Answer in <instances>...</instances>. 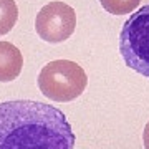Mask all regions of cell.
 Wrapping results in <instances>:
<instances>
[{
  "mask_svg": "<svg viewBox=\"0 0 149 149\" xmlns=\"http://www.w3.org/2000/svg\"><path fill=\"white\" fill-rule=\"evenodd\" d=\"M86 86V71L71 60H53L45 65L38 74V88L50 101H74L85 93Z\"/></svg>",
  "mask_w": 149,
  "mask_h": 149,
  "instance_id": "obj_2",
  "label": "cell"
},
{
  "mask_svg": "<svg viewBox=\"0 0 149 149\" xmlns=\"http://www.w3.org/2000/svg\"><path fill=\"white\" fill-rule=\"evenodd\" d=\"M76 28V12L71 5L55 0L43 5L35 17V32L43 42L58 45L68 40Z\"/></svg>",
  "mask_w": 149,
  "mask_h": 149,
  "instance_id": "obj_4",
  "label": "cell"
},
{
  "mask_svg": "<svg viewBox=\"0 0 149 149\" xmlns=\"http://www.w3.org/2000/svg\"><path fill=\"white\" fill-rule=\"evenodd\" d=\"M100 3L111 15H129L136 12L141 0H100Z\"/></svg>",
  "mask_w": 149,
  "mask_h": 149,
  "instance_id": "obj_7",
  "label": "cell"
},
{
  "mask_svg": "<svg viewBox=\"0 0 149 149\" xmlns=\"http://www.w3.org/2000/svg\"><path fill=\"white\" fill-rule=\"evenodd\" d=\"M143 144H144V149H149V121L144 126V131H143Z\"/></svg>",
  "mask_w": 149,
  "mask_h": 149,
  "instance_id": "obj_8",
  "label": "cell"
},
{
  "mask_svg": "<svg viewBox=\"0 0 149 149\" xmlns=\"http://www.w3.org/2000/svg\"><path fill=\"white\" fill-rule=\"evenodd\" d=\"M18 18V7L15 0H0V37H3L15 27Z\"/></svg>",
  "mask_w": 149,
  "mask_h": 149,
  "instance_id": "obj_6",
  "label": "cell"
},
{
  "mask_svg": "<svg viewBox=\"0 0 149 149\" xmlns=\"http://www.w3.org/2000/svg\"><path fill=\"white\" fill-rule=\"evenodd\" d=\"M23 68V55L10 42H0V83L17 80Z\"/></svg>",
  "mask_w": 149,
  "mask_h": 149,
  "instance_id": "obj_5",
  "label": "cell"
},
{
  "mask_svg": "<svg viewBox=\"0 0 149 149\" xmlns=\"http://www.w3.org/2000/svg\"><path fill=\"white\" fill-rule=\"evenodd\" d=\"M119 53L128 68L149 78V3L133 12L123 23Z\"/></svg>",
  "mask_w": 149,
  "mask_h": 149,
  "instance_id": "obj_3",
  "label": "cell"
},
{
  "mask_svg": "<svg viewBox=\"0 0 149 149\" xmlns=\"http://www.w3.org/2000/svg\"><path fill=\"white\" fill-rule=\"evenodd\" d=\"M74 133L65 113L47 103H0V149H74Z\"/></svg>",
  "mask_w": 149,
  "mask_h": 149,
  "instance_id": "obj_1",
  "label": "cell"
}]
</instances>
